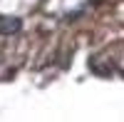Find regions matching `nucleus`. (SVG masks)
Returning a JSON list of instances; mask_svg holds the SVG:
<instances>
[{"label": "nucleus", "instance_id": "obj_1", "mask_svg": "<svg viewBox=\"0 0 124 122\" xmlns=\"http://www.w3.org/2000/svg\"><path fill=\"white\" fill-rule=\"evenodd\" d=\"M15 30H20V20L15 17H0V33H15Z\"/></svg>", "mask_w": 124, "mask_h": 122}]
</instances>
